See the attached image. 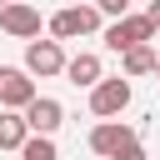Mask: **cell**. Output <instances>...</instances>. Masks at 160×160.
<instances>
[{
    "label": "cell",
    "mask_w": 160,
    "mask_h": 160,
    "mask_svg": "<svg viewBox=\"0 0 160 160\" xmlns=\"http://www.w3.org/2000/svg\"><path fill=\"white\" fill-rule=\"evenodd\" d=\"M45 25H50V35H55V45H60V40H75V35H95V30H100V15H95V5H65V10H55Z\"/></svg>",
    "instance_id": "6da1fadb"
},
{
    "label": "cell",
    "mask_w": 160,
    "mask_h": 160,
    "mask_svg": "<svg viewBox=\"0 0 160 160\" xmlns=\"http://www.w3.org/2000/svg\"><path fill=\"white\" fill-rule=\"evenodd\" d=\"M130 105V80L125 75H105L95 90H90V110L100 120H120V110Z\"/></svg>",
    "instance_id": "7a4b0ae2"
},
{
    "label": "cell",
    "mask_w": 160,
    "mask_h": 160,
    "mask_svg": "<svg viewBox=\"0 0 160 160\" xmlns=\"http://www.w3.org/2000/svg\"><path fill=\"white\" fill-rule=\"evenodd\" d=\"M150 40H155V30H150V20H145V15H135V10L105 30V45H110L115 55H125V50H135V45H150Z\"/></svg>",
    "instance_id": "3957f363"
},
{
    "label": "cell",
    "mask_w": 160,
    "mask_h": 160,
    "mask_svg": "<svg viewBox=\"0 0 160 160\" xmlns=\"http://www.w3.org/2000/svg\"><path fill=\"white\" fill-rule=\"evenodd\" d=\"M20 115H25V130H30V135H45V140L65 125V105H60L55 95H35Z\"/></svg>",
    "instance_id": "277c9868"
},
{
    "label": "cell",
    "mask_w": 160,
    "mask_h": 160,
    "mask_svg": "<svg viewBox=\"0 0 160 160\" xmlns=\"http://www.w3.org/2000/svg\"><path fill=\"white\" fill-rule=\"evenodd\" d=\"M25 75H40V80H50V75H65V50L55 45V40H30L25 45V65H20Z\"/></svg>",
    "instance_id": "5b68a950"
},
{
    "label": "cell",
    "mask_w": 160,
    "mask_h": 160,
    "mask_svg": "<svg viewBox=\"0 0 160 160\" xmlns=\"http://www.w3.org/2000/svg\"><path fill=\"white\" fill-rule=\"evenodd\" d=\"M40 90H35V80L25 75V70H15V65H0V110H25L30 100H35Z\"/></svg>",
    "instance_id": "8992f818"
},
{
    "label": "cell",
    "mask_w": 160,
    "mask_h": 160,
    "mask_svg": "<svg viewBox=\"0 0 160 160\" xmlns=\"http://www.w3.org/2000/svg\"><path fill=\"white\" fill-rule=\"evenodd\" d=\"M130 140H140V135H135V125H125V120H100V125L90 130V150L105 155V160H115Z\"/></svg>",
    "instance_id": "52a82bcc"
},
{
    "label": "cell",
    "mask_w": 160,
    "mask_h": 160,
    "mask_svg": "<svg viewBox=\"0 0 160 160\" xmlns=\"http://www.w3.org/2000/svg\"><path fill=\"white\" fill-rule=\"evenodd\" d=\"M40 25H45V20H40L35 5H0V30H5V35H15V40L30 45V40H40Z\"/></svg>",
    "instance_id": "ba28073f"
},
{
    "label": "cell",
    "mask_w": 160,
    "mask_h": 160,
    "mask_svg": "<svg viewBox=\"0 0 160 160\" xmlns=\"http://www.w3.org/2000/svg\"><path fill=\"white\" fill-rule=\"evenodd\" d=\"M65 80H70V85H85V90H95V85L105 80V65H100V55H95V50H80V55H70V60H65Z\"/></svg>",
    "instance_id": "9c48e42d"
},
{
    "label": "cell",
    "mask_w": 160,
    "mask_h": 160,
    "mask_svg": "<svg viewBox=\"0 0 160 160\" xmlns=\"http://www.w3.org/2000/svg\"><path fill=\"white\" fill-rule=\"evenodd\" d=\"M30 140V130H25V115H15V110H0V150H20Z\"/></svg>",
    "instance_id": "30bf717a"
},
{
    "label": "cell",
    "mask_w": 160,
    "mask_h": 160,
    "mask_svg": "<svg viewBox=\"0 0 160 160\" xmlns=\"http://www.w3.org/2000/svg\"><path fill=\"white\" fill-rule=\"evenodd\" d=\"M120 70H125V80H135V75H155V50H150V45L125 50V55H120Z\"/></svg>",
    "instance_id": "8fae6325"
},
{
    "label": "cell",
    "mask_w": 160,
    "mask_h": 160,
    "mask_svg": "<svg viewBox=\"0 0 160 160\" xmlns=\"http://www.w3.org/2000/svg\"><path fill=\"white\" fill-rule=\"evenodd\" d=\"M20 160H60V150H55V140H45V135H30V140L20 145Z\"/></svg>",
    "instance_id": "7c38bea8"
},
{
    "label": "cell",
    "mask_w": 160,
    "mask_h": 160,
    "mask_svg": "<svg viewBox=\"0 0 160 160\" xmlns=\"http://www.w3.org/2000/svg\"><path fill=\"white\" fill-rule=\"evenodd\" d=\"M115 160H150V155H145V145H140V140H130V145H125Z\"/></svg>",
    "instance_id": "4fadbf2b"
},
{
    "label": "cell",
    "mask_w": 160,
    "mask_h": 160,
    "mask_svg": "<svg viewBox=\"0 0 160 160\" xmlns=\"http://www.w3.org/2000/svg\"><path fill=\"white\" fill-rule=\"evenodd\" d=\"M140 15H145V20H150V30H160V0H150V5H145V10H140Z\"/></svg>",
    "instance_id": "5bb4252c"
},
{
    "label": "cell",
    "mask_w": 160,
    "mask_h": 160,
    "mask_svg": "<svg viewBox=\"0 0 160 160\" xmlns=\"http://www.w3.org/2000/svg\"><path fill=\"white\" fill-rule=\"evenodd\" d=\"M155 80H160V55H155Z\"/></svg>",
    "instance_id": "9a60e30c"
}]
</instances>
